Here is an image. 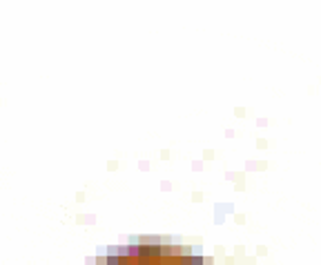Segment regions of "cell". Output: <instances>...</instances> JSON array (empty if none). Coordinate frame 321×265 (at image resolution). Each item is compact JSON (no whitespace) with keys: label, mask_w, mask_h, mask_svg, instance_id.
Here are the masks:
<instances>
[{"label":"cell","mask_w":321,"mask_h":265,"mask_svg":"<svg viewBox=\"0 0 321 265\" xmlns=\"http://www.w3.org/2000/svg\"><path fill=\"white\" fill-rule=\"evenodd\" d=\"M98 265H208L201 256L172 245H134L105 256Z\"/></svg>","instance_id":"1"}]
</instances>
